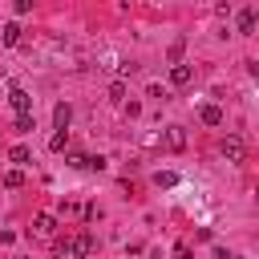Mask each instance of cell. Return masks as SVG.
<instances>
[{
    "mask_svg": "<svg viewBox=\"0 0 259 259\" xmlns=\"http://www.w3.org/2000/svg\"><path fill=\"white\" fill-rule=\"evenodd\" d=\"M65 255H77V259H85V255H93L97 251V239L93 235H77V239H65V243H57Z\"/></svg>",
    "mask_w": 259,
    "mask_h": 259,
    "instance_id": "obj_1",
    "label": "cell"
},
{
    "mask_svg": "<svg viewBox=\"0 0 259 259\" xmlns=\"http://www.w3.org/2000/svg\"><path fill=\"white\" fill-rule=\"evenodd\" d=\"M223 158H227V162H243V158H247V142H243L239 134H227V138H223Z\"/></svg>",
    "mask_w": 259,
    "mask_h": 259,
    "instance_id": "obj_2",
    "label": "cell"
},
{
    "mask_svg": "<svg viewBox=\"0 0 259 259\" xmlns=\"http://www.w3.org/2000/svg\"><path fill=\"white\" fill-rule=\"evenodd\" d=\"M32 235H36V239H53V235H57V219H53V214H36V219H32Z\"/></svg>",
    "mask_w": 259,
    "mask_h": 259,
    "instance_id": "obj_3",
    "label": "cell"
},
{
    "mask_svg": "<svg viewBox=\"0 0 259 259\" xmlns=\"http://www.w3.org/2000/svg\"><path fill=\"white\" fill-rule=\"evenodd\" d=\"M162 142H166V150H182V146H186V130H182V125H166Z\"/></svg>",
    "mask_w": 259,
    "mask_h": 259,
    "instance_id": "obj_4",
    "label": "cell"
},
{
    "mask_svg": "<svg viewBox=\"0 0 259 259\" xmlns=\"http://www.w3.org/2000/svg\"><path fill=\"white\" fill-rule=\"evenodd\" d=\"M8 105H12V109H16V117H20V113H28V109H32V97H28L24 89H12V93H8Z\"/></svg>",
    "mask_w": 259,
    "mask_h": 259,
    "instance_id": "obj_5",
    "label": "cell"
},
{
    "mask_svg": "<svg viewBox=\"0 0 259 259\" xmlns=\"http://www.w3.org/2000/svg\"><path fill=\"white\" fill-rule=\"evenodd\" d=\"M255 24H259V12H255V8H243V12H239V32H243V36H251V32H255Z\"/></svg>",
    "mask_w": 259,
    "mask_h": 259,
    "instance_id": "obj_6",
    "label": "cell"
},
{
    "mask_svg": "<svg viewBox=\"0 0 259 259\" xmlns=\"http://www.w3.org/2000/svg\"><path fill=\"white\" fill-rule=\"evenodd\" d=\"M190 81H194V69L190 65H174L170 69V85H190Z\"/></svg>",
    "mask_w": 259,
    "mask_h": 259,
    "instance_id": "obj_7",
    "label": "cell"
},
{
    "mask_svg": "<svg viewBox=\"0 0 259 259\" xmlns=\"http://www.w3.org/2000/svg\"><path fill=\"white\" fill-rule=\"evenodd\" d=\"M198 121H202V125H223V109H219V105H202V109H198Z\"/></svg>",
    "mask_w": 259,
    "mask_h": 259,
    "instance_id": "obj_8",
    "label": "cell"
},
{
    "mask_svg": "<svg viewBox=\"0 0 259 259\" xmlns=\"http://www.w3.org/2000/svg\"><path fill=\"white\" fill-rule=\"evenodd\" d=\"M69 117H73V109H69V105H65V101H61V105H57V109H53V121H57V125H61V130H69Z\"/></svg>",
    "mask_w": 259,
    "mask_h": 259,
    "instance_id": "obj_9",
    "label": "cell"
},
{
    "mask_svg": "<svg viewBox=\"0 0 259 259\" xmlns=\"http://www.w3.org/2000/svg\"><path fill=\"white\" fill-rule=\"evenodd\" d=\"M8 162H16V166H28V146H12V150H8Z\"/></svg>",
    "mask_w": 259,
    "mask_h": 259,
    "instance_id": "obj_10",
    "label": "cell"
},
{
    "mask_svg": "<svg viewBox=\"0 0 259 259\" xmlns=\"http://www.w3.org/2000/svg\"><path fill=\"white\" fill-rule=\"evenodd\" d=\"M4 45H20V24H4Z\"/></svg>",
    "mask_w": 259,
    "mask_h": 259,
    "instance_id": "obj_11",
    "label": "cell"
},
{
    "mask_svg": "<svg viewBox=\"0 0 259 259\" xmlns=\"http://www.w3.org/2000/svg\"><path fill=\"white\" fill-rule=\"evenodd\" d=\"M4 186H8V190L24 186V174H20V170H8V174H4Z\"/></svg>",
    "mask_w": 259,
    "mask_h": 259,
    "instance_id": "obj_12",
    "label": "cell"
},
{
    "mask_svg": "<svg viewBox=\"0 0 259 259\" xmlns=\"http://www.w3.org/2000/svg\"><path fill=\"white\" fill-rule=\"evenodd\" d=\"M182 49H186L182 40H174V45H170V61H174V65H182Z\"/></svg>",
    "mask_w": 259,
    "mask_h": 259,
    "instance_id": "obj_13",
    "label": "cell"
},
{
    "mask_svg": "<svg viewBox=\"0 0 259 259\" xmlns=\"http://www.w3.org/2000/svg\"><path fill=\"white\" fill-rule=\"evenodd\" d=\"M109 97H113V101H125V85L113 81V85H109Z\"/></svg>",
    "mask_w": 259,
    "mask_h": 259,
    "instance_id": "obj_14",
    "label": "cell"
},
{
    "mask_svg": "<svg viewBox=\"0 0 259 259\" xmlns=\"http://www.w3.org/2000/svg\"><path fill=\"white\" fill-rule=\"evenodd\" d=\"M16 130L28 134V130H32V113H20V117H16Z\"/></svg>",
    "mask_w": 259,
    "mask_h": 259,
    "instance_id": "obj_15",
    "label": "cell"
},
{
    "mask_svg": "<svg viewBox=\"0 0 259 259\" xmlns=\"http://www.w3.org/2000/svg\"><path fill=\"white\" fill-rule=\"evenodd\" d=\"M154 182H158V186H174V182H178V178H174V174H170V170H162V174H154Z\"/></svg>",
    "mask_w": 259,
    "mask_h": 259,
    "instance_id": "obj_16",
    "label": "cell"
},
{
    "mask_svg": "<svg viewBox=\"0 0 259 259\" xmlns=\"http://www.w3.org/2000/svg\"><path fill=\"white\" fill-rule=\"evenodd\" d=\"M174 259H194V251H190V243H178V247H174Z\"/></svg>",
    "mask_w": 259,
    "mask_h": 259,
    "instance_id": "obj_17",
    "label": "cell"
},
{
    "mask_svg": "<svg viewBox=\"0 0 259 259\" xmlns=\"http://www.w3.org/2000/svg\"><path fill=\"white\" fill-rule=\"evenodd\" d=\"M65 142H69V134L61 130V134H53V142H49V146H53V150H65Z\"/></svg>",
    "mask_w": 259,
    "mask_h": 259,
    "instance_id": "obj_18",
    "label": "cell"
},
{
    "mask_svg": "<svg viewBox=\"0 0 259 259\" xmlns=\"http://www.w3.org/2000/svg\"><path fill=\"white\" fill-rule=\"evenodd\" d=\"M69 166H77V170H81V166H89V158H85V154H69Z\"/></svg>",
    "mask_w": 259,
    "mask_h": 259,
    "instance_id": "obj_19",
    "label": "cell"
}]
</instances>
